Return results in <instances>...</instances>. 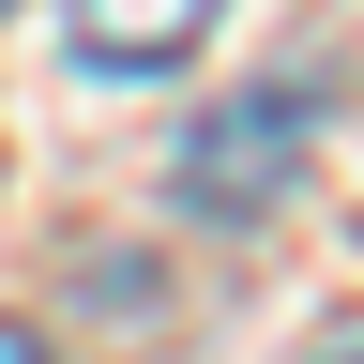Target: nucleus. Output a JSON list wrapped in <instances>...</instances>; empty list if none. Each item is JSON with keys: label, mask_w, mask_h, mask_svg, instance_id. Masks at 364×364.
<instances>
[{"label": "nucleus", "mask_w": 364, "mask_h": 364, "mask_svg": "<svg viewBox=\"0 0 364 364\" xmlns=\"http://www.w3.org/2000/svg\"><path fill=\"white\" fill-rule=\"evenodd\" d=\"M304 136H318V107H304L289 76H273V91H228V107H213L198 136H182L167 198H182V213H228V228H243V213H273V198L304 182Z\"/></svg>", "instance_id": "nucleus-1"}, {"label": "nucleus", "mask_w": 364, "mask_h": 364, "mask_svg": "<svg viewBox=\"0 0 364 364\" xmlns=\"http://www.w3.org/2000/svg\"><path fill=\"white\" fill-rule=\"evenodd\" d=\"M213 16H228V0H61V31H76L91 76H167Z\"/></svg>", "instance_id": "nucleus-2"}, {"label": "nucleus", "mask_w": 364, "mask_h": 364, "mask_svg": "<svg viewBox=\"0 0 364 364\" xmlns=\"http://www.w3.org/2000/svg\"><path fill=\"white\" fill-rule=\"evenodd\" d=\"M0 364H46V334H31V318H0Z\"/></svg>", "instance_id": "nucleus-3"}, {"label": "nucleus", "mask_w": 364, "mask_h": 364, "mask_svg": "<svg viewBox=\"0 0 364 364\" xmlns=\"http://www.w3.org/2000/svg\"><path fill=\"white\" fill-rule=\"evenodd\" d=\"M334 364H364V349H334Z\"/></svg>", "instance_id": "nucleus-4"}]
</instances>
